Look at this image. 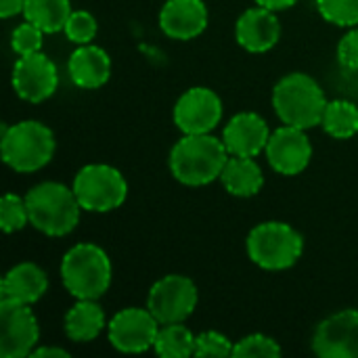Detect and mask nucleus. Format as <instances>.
Wrapping results in <instances>:
<instances>
[{
    "label": "nucleus",
    "mask_w": 358,
    "mask_h": 358,
    "mask_svg": "<svg viewBox=\"0 0 358 358\" xmlns=\"http://www.w3.org/2000/svg\"><path fill=\"white\" fill-rule=\"evenodd\" d=\"M229 151L222 138L208 134H185L170 151V172L187 187H203L220 178Z\"/></svg>",
    "instance_id": "nucleus-1"
},
{
    "label": "nucleus",
    "mask_w": 358,
    "mask_h": 358,
    "mask_svg": "<svg viewBox=\"0 0 358 358\" xmlns=\"http://www.w3.org/2000/svg\"><path fill=\"white\" fill-rule=\"evenodd\" d=\"M327 99L319 82L302 71L283 76L273 88V107L279 120L302 130L315 128L323 122Z\"/></svg>",
    "instance_id": "nucleus-2"
},
{
    "label": "nucleus",
    "mask_w": 358,
    "mask_h": 358,
    "mask_svg": "<svg viewBox=\"0 0 358 358\" xmlns=\"http://www.w3.org/2000/svg\"><path fill=\"white\" fill-rule=\"evenodd\" d=\"M29 224L48 237H65L69 235L78 222L82 206L73 193V189L61 182H40L31 187L25 195Z\"/></svg>",
    "instance_id": "nucleus-3"
},
{
    "label": "nucleus",
    "mask_w": 358,
    "mask_h": 358,
    "mask_svg": "<svg viewBox=\"0 0 358 358\" xmlns=\"http://www.w3.org/2000/svg\"><path fill=\"white\" fill-rule=\"evenodd\" d=\"M63 287L76 300H99L111 285V260L96 243H78L61 260Z\"/></svg>",
    "instance_id": "nucleus-4"
},
{
    "label": "nucleus",
    "mask_w": 358,
    "mask_h": 358,
    "mask_svg": "<svg viewBox=\"0 0 358 358\" xmlns=\"http://www.w3.org/2000/svg\"><path fill=\"white\" fill-rule=\"evenodd\" d=\"M55 147L52 130L36 120H23L2 130V162L19 174H31L50 164Z\"/></svg>",
    "instance_id": "nucleus-5"
},
{
    "label": "nucleus",
    "mask_w": 358,
    "mask_h": 358,
    "mask_svg": "<svg viewBox=\"0 0 358 358\" xmlns=\"http://www.w3.org/2000/svg\"><path fill=\"white\" fill-rule=\"evenodd\" d=\"M248 256L264 271L292 268L304 252L302 235L287 222L271 220L254 227L245 241Z\"/></svg>",
    "instance_id": "nucleus-6"
},
{
    "label": "nucleus",
    "mask_w": 358,
    "mask_h": 358,
    "mask_svg": "<svg viewBox=\"0 0 358 358\" xmlns=\"http://www.w3.org/2000/svg\"><path fill=\"white\" fill-rule=\"evenodd\" d=\"M82 210L86 212H111L126 201L128 182L122 172L107 164L84 166L71 185Z\"/></svg>",
    "instance_id": "nucleus-7"
},
{
    "label": "nucleus",
    "mask_w": 358,
    "mask_h": 358,
    "mask_svg": "<svg viewBox=\"0 0 358 358\" xmlns=\"http://www.w3.org/2000/svg\"><path fill=\"white\" fill-rule=\"evenodd\" d=\"M197 300V287L189 277L166 275L151 285L147 296V308L159 321V325L185 323L193 315Z\"/></svg>",
    "instance_id": "nucleus-8"
},
{
    "label": "nucleus",
    "mask_w": 358,
    "mask_h": 358,
    "mask_svg": "<svg viewBox=\"0 0 358 358\" xmlns=\"http://www.w3.org/2000/svg\"><path fill=\"white\" fill-rule=\"evenodd\" d=\"M40 340L38 319L29 304L0 300V357H31Z\"/></svg>",
    "instance_id": "nucleus-9"
},
{
    "label": "nucleus",
    "mask_w": 358,
    "mask_h": 358,
    "mask_svg": "<svg viewBox=\"0 0 358 358\" xmlns=\"http://www.w3.org/2000/svg\"><path fill=\"white\" fill-rule=\"evenodd\" d=\"M159 321L149 308H124L107 323L109 344L124 355H141L155 346Z\"/></svg>",
    "instance_id": "nucleus-10"
},
{
    "label": "nucleus",
    "mask_w": 358,
    "mask_h": 358,
    "mask_svg": "<svg viewBox=\"0 0 358 358\" xmlns=\"http://www.w3.org/2000/svg\"><path fill=\"white\" fill-rule=\"evenodd\" d=\"M222 120L220 96L206 86L189 88L174 105V124L182 134H208Z\"/></svg>",
    "instance_id": "nucleus-11"
},
{
    "label": "nucleus",
    "mask_w": 358,
    "mask_h": 358,
    "mask_svg": "<svg viewBox=\"0 0 358 358\" xmlns=\"http://www.w3.org/2000/svg\"><path fill=\"white\" fill-rule=\"evenodd\" d=\"M310 346L321 358H358V310L346 308L321 321Z\"/></svg>",
    "instance_id": "nucleus-12"
},
{
    "label": "nucleus",
    "mask_w": 358,
    "mask_h": 358,
    "mask_svg": "<svg viewBox=\"0 0 358 358\" xmlns=\"http://www.w3.org/2000/svg\"><path fill=\"white\" fill-rule=\"evenodd\" d=\"M10 80L17 96L27 103H42L50 99L59 86L57 65L44 52L19 57L13 67Z\"/></svg>",
    "instance_id": "nucleus-13"
},
{
    "label": "nucleus",
    "mask_w": 358,
    "mask_h": 358,
    "mask_svg": "<svg viewBox=\"0 0 358 358\" xmlns=\"http://www.w3.org/2000/svg\"><path fill=\"white\" fill-rule=\"evenodd\" d=\"M264 153L275 172L283 176H296L302 174L310 164L313 145L302 128L285 124L275 132H271Z\"/></svg>",
    "instance_id": "nucleus-14"
},
{
    "label": "nucleus",
    "mask_w": 358,
    "mask_h": 358,
    "mask_svg": "<svg viewBox=\"0 0 358 358\" xmlns=\"http://www.w3.org/2000/svg\"><path fill=\"white\" fill-rule=\"evenodd\" d=\"M271 130L262 115L254 111H241L229 120L222 130V143L231 155L256 157L268 145Z\"/></svg>",
    "instance_id": "nucleus-15"
},
{
    "label": "nucleus",
    "mask_w": 358,
    "mask_h": 358,
    "mask_svg": "<svg viewBox=\"0 0 358 358\" xmlns=\"http://www.w3.org/2000/svg\"><path fill=\"white\" fill-rule=\"evenodd\" d=\"M235 38L248 52H266L279 42L281 23L275 10L258 4L241 13L235 23Z\"/></svg>",
    "instance_id": "nucleus-16"
},
{
    "label": "nucleus",
    "mask_w": 358,
    "mask_h": 358,
    "mask_svg": "<svg viewBox=\"0 0 358 358\" xmlns=\"http://www.w3.org/2000/svg\"><path fill=\"white\" fill-rule=\"evenodd\" d=\"M159 27L172 40H193L208 27L203 0H168L159 10Z\"/></svg>",
    "instance_id": "nucleus-17"
},
{
    "label": "nucleus",
    "mask_w": 358,
    "mask_h": 358,
    "mask_svg": "<svg viewBox=\"0 0 358 358\" xmlns=\"http://www.w3.org/2000/svg\"><path fill=\"white\" fill-rule=\"evenodd\" d=\"M48 292L46 273L34 262H19L13 266L0 283V300H13L21 304H36Z\"/></svg>",
    "instance_id": "nucleus-18"
},
{
    "label": "nucleus",
    "mask_w": 358,
    "mask_h": 358,
    "mask_svg": "<svg viewBox=\"0 0 358 358\" xmlns=\"http://www.w3.org/2000/svg\"><path fill=\"white\" fill-rule=\"evenodd\" d=\"M69 78L76 86L94 90L101 88L111 76V59L107 50L94 44H82L76 48L67 63Z\"/></svg>",
    "instance_id": "nucleus-19"
},
{
    "label": "nucleus",
    "mask_w": 358,
    "mask_h": 358,
    "mask_svg": "<svg viewBox=\"0 0 358 358\" xmlns=\"http://www.w3.org/2000/svg\"><path fill=\"white\" fill-rule=\"evenodd\" d=\"M105 313L96 300H78L65 315V336L76 344H88L105 329Z\"/></svg>",
    "instance_id": "nucleus-20"
},
{
    "label": "nucleus",
    "mask_w": 358,
    "mask_h": 358,
    "mask_svg": "<svg viewBox=\"0 0 358 358\" xmlns=\"http://www.w3.org/2000/svg\"><path fill=\"white\" fill-rule=\"evenodd\" d=\"M220 182L235 197H254L264 187V174L254 157L231 155L220 174Z\"/></svg>",
    "instance_id": "nucleus-21"
},
{
    "label": "nucleus",
    "mask_w": 358,
    "mask_h": 358,
    "mask_svg": "<svg viewBox=\"0 0 358 358\" xmlns=\"http://www.w3.org/2000/svg\"><path fill=\"white\" fill-rule=\"evenodd\" d=\"M71 15L69 0H25V21L38 25L44 34H57L65 27Z\"/></svg>",
    "instance_id": "nucleus-22"
},
{
    "label": "nucleus",
    "mask_w": 358,
    "mask_h": 358,
    "mask_svg": "<svg viewBox=\"0 0 358 358\" xmlns=\"http://www.w3.org/2000/svg\"><path fill=\"white\" fill-rule=\"evenodd\" d=\"M195 338L191 329L182 323L162 325L155 338L153 350L162 358H187L195 357Z\"/></svg>",
    "instance_id": "nucleus-23"
},
{
    "label": "nucleus",
    "mask_w": 358,
    "mask_h": 358,
    "mask_svg": "<svg viewBox=\"0 0 358 358\" xmlns=\"http://www.w3.org/2000/svg\"><path fill=\"white\" fill-rule=\"evenodd\" d=\"M321 126L334 138H352L358 134V107L344 99L329 101Z\"/></svg>",
    "instance_id": "nucleus-24"
},
{
    "label": "nucleus",
    "mask_w": 358,
    "mask_h": 358,
    "mask_svg": "<svg viewBox=\"0 0 358 358\" xmlns=\"http://www.w3.org/2000/svg\"><path fill=\"white\" fill-rule=\"evenodd\" d=\"M25 224H29V212L25 197H19L15 193H6L0 201V227L6 235L21 231Z\"/></svg>",
    "instance_id": "nucleus-25"
},
{
    "label": "nucleus",
    "mask_w": 358,
    "mask_h": 358,
    "mask_svg": "<svg viewBox=\"0 0 358 358\" xmlns=\"http://www.w3.org/2000/svg\"><path fill=\"white\" fill-rule=\"evenodd\" d=\"M321 17L340 27L358 25V0H317Z\"/></svg>",
    "instance_id": "nucleus-26"
},
{
    "label": "nucleus",
    "mask_w": 358,
    "mask_h": 358,
    "mask_svg": "<svg viewBox=\"0 0 358 358\" xmlns=\"http://www.w3.org/2000/svg\"><path fill=\"white\" fill-rule=\"evenodd\" d=\"M233 357L239 358H279L281 357V346L262 334H252L239 340L233 346Z\"/></svg>",
    "instance_id": "nucleus-27"
},
{
    "label": "nucleus",
    "mask_w": 358,
    "mask_h": 358,
    "mask_svg": "<svg viewBox=\"0 0 358 358\" xmlns=\"http://www.w3.org/2000/svg\"><path fill=\"white\" fill-rule=\"evenodd\" d=\"M67 40H71L73 44H90L99 31L96 19L88 13V10H71L65 27H63Z\"/></svg>",
    "instance_id": "nucleus-28"
},
{
    "label": "nucleus",
    "mask_w": 358,
    "mask_h": 358,
    "mask_svg": "<svg viewBox=\"0 0 358 358\" xmlns=\"http://www.w3.org/2000/svg\"><path fill=\"white\" fill-rule=\"evenodd\" d=\"M42 38H44V31H42L38 25L25 21V23L17 25V27L13 29L10 46H13V50H15L19 57L34 55V52H40V48H42Z\"/></svg>",
    "instance_id": "nucleus-29"
},
{
    "label": "nucleus",
    "mask_w": 358,
    "mask_h": 358,
    "mask_svg": "<svg viewBox=\"0 0 358 358\" xmlns=\"http://www.w3.org/2000/svg\"><path fill=\"white\" fill-rule=\"evenodd\" d=\"M233 342L218 334V331H206L195 338V357H233Z\"/></svg>",
    "instance_id": "nucleus-30"
},
{
    "label": "nucleus",
    "mask_w": 358,
    "mask_h": 358,
    "mask_svg": "<svg viewBox=\"0 0 358 358\" xmlns=\"http://www.w3.org/2000/svg\"><path fill=\"white\" fill-rule=\"evenodd\" d=\"M338 61L350 69V71H357L358 69V29L352 27L338 44Z\"/></svg>",
    "instance_id": "nucleus-31"
},
{
    "label": "nucleus",
    "mask_w": 358,
    "mask_h": 358,
    "mask_svg": "<svg viewBox=\"0 0 358 358\" xmlns=\"http://www.w3.org/2000/svg\"><path fill=\"white\" fill-rule=\"evenodd\" d=\"M25 0H0V17L10 19L19 13H23Z\"/></svg>",
    "instance_id": "nucleus-32"
},
{
    "label": "nucleus",
    "mask_w": 358,
    "mask_h": 358,
    "mask_svg": "<svg viewBox=\"0 0 358 358\" xmlns=\"http://www.w3.org/2000/svg\"><path fill=\"white\" fill-rule=\"evenodd\" d=\"M31 357L42 358V357H57V358H69V352L63 350V348H55V346H40V348H34Z\"/></svg>",
    "instance_id": "nucleus-33"
},
{
    "label": "nucleus",
    "mask_w": 358,
    "mask_h": 358,
    "mask_svg": "<svg viewBox=\"0 0 358 358\" xmlns=\"http://www.w3.org/2000/svg\"><path fill=\"white\" fill-rule=\"evenodd\" d=\"M298 0H256V4L264 6V8H271V10H285L289 6H294Z\"/></svg>",
    "instance_id": "nucleus-34"
}]
</instances>
